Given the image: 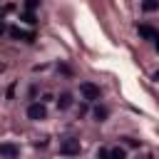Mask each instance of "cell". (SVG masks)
Returning a JSON list of instances; mask_svg holds the SVG:
<instances>
[{
  "mask_svg": "<svg viewBox=\"0 0 159 159\" xmlns=\"http://www.w3.org/2000/svg\"><path fill=\"white\" fill-rule=\"evenodd\" d=\"M27 117H30L32 122H42V119H47V109H45V104H42V102H32V104L27 107Z\"/></svg>",
  "mask_w": 159,
  "mask_h": 159,
  "instance_id": "cell-1",
  "label": "cell"
},
{
  "mask_svg": "<svg viewBox=\"0 0 159 159\" xmlns=\"http://www.w3.org/2000/svg\"><path fill=\"white\" fill-rule=\"evenodd\" d=\"M80 94H82L87 102H94V99H99V87L92 84V82H82V84H80Z\"/></svg>",
  "mask_w": 159,
  "mask_h": 159,
  "instance_id": "cell-2",
  "label": "cell"
},
{
  "mask_svg": "<svg viewBox=\"0 0 159 159\" xmlns=\"http://www.w3.org/2000/svg\"><path fill=\"white\" fill-rule=\"evenodd\" d=\"M80 139H65L62 144H60V154H67V157H75V154H80Z\"/></svg>",
  "mask_w": 159,
  "mask_h": 159,
  "instance_id": "cell-3",
  "label": "cell"
},
{
  "mask_svg": "<svg viewBox=\"0 0 159 159\" xmlns=\"http://www.w3.org/2000/svg\"><path fill=\"white\" fill-rule=\"evenodd\" d=\"M7 32H10L12 40H27V42L35 40V32H27V30H22V27H10Z\"/></svg>",
  "mask_w": 159,
  "mask_h": 159,
  "instance_id": "cell-4",
  "label": "cell"
},
{
  "mask_svg": "<svg viewBox=\"0 0 159 159\" xmlns=\"http://www.w3.org/2000/svg\"><path fill=\"white\" fill-rule=\"evenodd\" d=\"M0 154H2V157H17V154H20V147L5 142V144H0Z\"/></svg>",
  "mask_w": 159,
  "mask_h": 159,
  "instance_id": "cell-5",
  "label": "cell"
},
{
  "mask_svg": "<svg viewBox=\"0 0 159 159\" xmlns=\"http://www.w3.org/2000/svg\"><path fill=\"white\" fill-rule=\"evenodd\" d=\"M57 107H60V109H70V107H72V94H70V92H62V94L57 97Z\"/></svg>",
  "mask_w": 159,
  "mask_h": 159,
  "instance_id": "cell-6",
  "label": "cell"
},
{
  "mask_svg": "<svg viewBox=\"0 0 159 159\" xmlns=\"http://www.w3.org/2000/svg\"><path fill=\"white\" fill-rule=\"evenodd\" d=\"M92 114H94V119H97V122H104V119L109 117V109H107L104 104H97V107L92 109Z\"/></svg>",
  "mask_w": 159,
  "mask_h": 159,
  "instance_id": "cell-7",
  "label": "cell"
},
{
  "mask_svg": "<svg viewBox=\"0 0 159 159\" xmlns=\"http://www.w3.org/2000/svg\"><path fill=\"white\" fill-rule=\"evenodd\" d=\"M139 35H142L144 40H154V37H157V30L149 27V25H139Z\"/></svg>",
  "mask_w": 159,
  "mask_h": 159,
  "instance_id": "cell-8",
  "label": "cell"
},
{
  "mask_svg": "<svg viewBox=\"0 0 159 159\" xmlns=\"http://www.w3.org/2000/svg\"><path fill=\"white\" fill-rule=\"evenodd\" d=\"M142 10H144V12H154V10H159V0H142Z\"/></svg>",
  "mask_w": 159,
  "mask_h": 159,
  "instance_id": "cell-9",
  "label": "cell"
},
{
  "mask_svg": "<svg viewBox=\"0 0 159 159\" xmlns=\"http://www.w3.org/2000/svg\"><path fill=\"white\" fill-rule=\"evenodd\" d=\"M109 157H114V159H124L127 152H124L122 147H114V149H109Z\"/></svg>",
  "mask_w": 159,
  "mask_h": 159,
  "instance_id": "cell-10",
  "label": "cell"
},
{
  "mask_svg": "<svg viewBox=\"0 0 159 159\" xmlns=\"http://www.w3.org/2000/svg\"><path fill=\"white\" fill-rule=\"evenodd\" d=\"M22 20H25L27 25H35V15H32V10H27V12L22 15Z\"/></svg>",
  "mask_w": 159,
  "mask_h": 159,
  "instance_id": "cell-11",
  "label": "cell"
},
{
  "mask_svg": "<svg viewBox=\"0 0 159 159\" xmlns=\"http://www.w3.org/2000/svg\"><path fill=\"white\" fill-rule=\"evenodd\" d=\"M37 5H40V0H25V7H27V10H35Z\"/></svg>",
  "mask_w": 159,
  "mask_h": 159,
  "instance_id": "cell-12",
  "label": "cell"
},
{
  "mask_svg": "<svg viewBox=\"0 0 159 159\" xmlns=\"http://www.w3.org/2000/svg\"><path fill=\"white\" fill-rule=\"evenodd\" d=\"M97 157H109V149H104V147H102V149H97Z\"/></svg>",
  "mask_w": 159,
  "mask_h": 159,
  "instance_id": "cell-13",
  "label": "cell"
},
{
  "mask_svg": "<svg viewBox=\"0 0 159 159\" xmlns=\"http://www.w3.org/2000/svg\"><path fill=\"white\" fill-rule=\"evenodd\" d=\"M5 30H7V27H5V22H2V20H0V35H2V32H5Z\"/></svg>",
  "mask_w": 159,
  "mask_h": 159,
  "instance_id": "cell-14",
  "label": "cell"
},
{
  "mask_svg": "<svg viewBox=\"0 0 159 159\" xmlns=\"http://www.w3.org/2000/svg\"><path fill=\"white\" fill-rule=\"evenodd\" d=\"M154 40H157V50H159V32H157V37H154Z\"/></svg>",
  "mask_w": 159,
  "mask_h": 159,
  "instance_id": "cell-15",
  "label": "cell"
}]
</instances>
